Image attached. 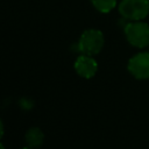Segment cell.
Instances as JSON below:
<instances>
[{"label":"cell","mask_w":149,"mask_h":149,"mask_svg":"<svg viewBox=\"0 0 149 149\" xmlns=\"http://www.w3.org/2000/svg\"><path fill=\"white\" fill-rule=\"evenodd\" d=\"M104 47V35L98 29L85 30L77 44V49L84 55L93 56L100 52Z\"/></svg>","instance_id":"1"},{"label":"cell","mask_w":149,"mask_h":149,"mask_svg":"<svg viewBox=\"0 0 149 149\" xmlns=\"http://www.w3.org/2000/svg\"><path fill=\"white\" fill-rule=\"evenodd\" d=\"M43 140H44V134L40 128H36V127L30 128L26 134V142L28 147L33 149L41 147L43 143Z\"/></svg>","instance_id":"6"},{"label":"cell","mask_w":149,"mask_h":149,"mask_svg":"<svg viewBox=\"0 0 149 149\" xmlns=\"http://www.w3.org/2000/svg\"><path fill=\"white\" fill-rule=\"evenodd\" d=\"M91 2L101 13H109L116 6V0H91Z\"/></svg>","instance_id":"7"},{"label":"cell","mask_w":149,"mask_h":149,"mask_svg":"<svg viewBox=\"0 0 149 149\" xmlns=\"http://www.w3.org/2000/svg\"><path fill=\"white\" fill-rule=\"evenodd\" d=\"M120 14L130 21H141L149 13V2L147 0H122L119 3Z\"/></svg>","instance_id":"3"},{"label":"cell","mask_w":149,"mask_h":149,"mask_svg":"<svg viewBox=\"0 0 149 149\" xmlns=\"http://www.w3.org/2000/svg\"><path fill=\"white\" fill-rule=\"evenodd\" d=\"M22 149H33V148H30V147H29V148H22Z\"/></svg>","instance_id":"10"},{"label":"cell","mask_w":149,"mask_h":149,"mask_svg":"<svg viewBox=\"0 0 149 149\" xmlns=\"http://www.w3.org/2000/svg\"><path fill=\"white\" fill-rule=\"evenodd\" d=\"M3 135V125H2V121L0 120V139L2 137Z\"/></svg>","instance_id":"8"},{"label":"cell","mask_w":149,"mask_h":149,"mask_svg":"<svg viewBox=\"0 0 149 149\" xmlns=\"http://www.w3.org/2000/svg\"><path fill=\"white\" fill-rule=\"evenodd\" d=\"M147 1H148V2H149V0H147Z\"/></svg>","instance_id":"11"},{"label":"cell","mask_w":149,"mask_h":149,"mask_svg":"<svg viewBox=\"0 0 149 149\" xmlns=\"http://www.w3.org/2000/svg\"><path fill=\"white\" fill-rule=\"evenodd\" d=\"M0 149H5V147H3V146H2L1 143H0Z\"/></svg>","instance_id":"9"},{"label":"cell","mask_w":149,"mask_h":149,"mask_svg":"<svg viewBox=\"0 0 149 149\" xmlns=\"http://www.w3.org/2000/svg\"><path fill=\"white\" fill-rule=\"evenodd\" d=\"M125 34L128 42L136 48L149 45V24L142 21H132L125 26Z\"/></svg>","instance_id":"2"},{"label":"cell","mask_w":149,"mask_h":149,"mask_svg":"<svg viewBox=\"0 0 149 149\" xmlns=\"http://www.w3.org/2000/svg\"><path fill=\"white\" fill-rule=\"evenodd\" d=\"M74 69L77 71V73L80 77L84 78H92L97 70H98V64L95 62V59H93L91 56L88 55H81L79 56L76 62H74Z\"/></svg>","instance_id":"5"},{"label":"cell","mask_w":149,"mask_h":149,"mask_svg":"<svg viewBox=\"0 0 149 149\" xmlns=\"http://www.w3.org/2000/svg\"><path fill=\"white\" fill-rule=\"evenodd\" d=\"M129 72L137 79L149 78V52H140L128 62Z\"/></svg>","instance_id":"4"}]
</instances>
